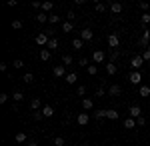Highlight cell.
Returning <instances> with one entry per match:
<instances>
[{"instance_id":"cell-12","label":"cell","mask_w":150,"mask_h":146,"mask_svg":"<svg viewBox=\"0 0 150 146\" xmlns=\"http://www.w3.org/2000/svg\"><path fill=\"white\" fill-rule=\"evenodd\" d=\"M106 118L108 120H118V110L116 108H106Z\"/></svg>"},{"instance_id":"cell-9","label":"cell","mask_w":150,"mask_h":146,"mask_svg":"<svg viewBox=\"0 0 150 146\" xmlns=\"http://www.w3.org/2000/svg\"><path fill=\"white\" fill-rule=\"evenodd\" d=\"M128 112H130V116H132V118H140V116H142V108H140V106H136V104H132V106L128 108Z\"/></svg>"},{"instance_id":"cell-48","label":"cell","mask_w":150,"mask_h":146,"mask_svg":"<svg viewBox=\"0 0 150 146\" xmlns=\"http://www.w3.org/2000/svg\"><path fill=\"white\" fill-rule=\"evenodd\" d=\"M54 34H56V32H54V28H48V30H46V36H48V38H54Z\"/></svg>"},{"instance_id":"cell-17","label":"cell","mask_w":150,"mask_h":146,"mask_svg":"<svg viewBox=\"0 0 150 146\" xmlns=\"http://www.w3.org/2000/svg\"><path fill=\"white\" fill-rule=\"evenodd\" d=\"M64 80H66V84H76V80H78V74H76V72H68Z\"/></svg>"},{"instance_id":"cell-46","label":"cell","mask_w":150,"mask_h":146,"mask_svg":"<svg viewBox=\"0 0 150 146\" xmlns=\"http://www.w3.org/2000/svg\"><path fill=\"white\" fill-rule=\"evenodd\" d=\"M96 10L98 12H106V6H104L102 2H98V4H96Z\"/></svg>"},{"instance_id":"cell-40","label":"cell","mask_w":150,"mask_h":146,"mask_svg":"<svg viewBox=\"0 0 150 146\" xmlns=\"http://www.w3.org/2000/svg\"><path fill=\"white\" fill-rule=\"evenodd\" d=\"M58 20H60V18H58L56 14H50V16H48V22H50V24H56Z\"/></svg>"},{"instance_id":"cell-43","label":"cell","mask_w":150,"mask_h":146,"mask_svg":"<svg viewBox=\"0 0 150 146\" xmlns=\"http://www.w3.org/2000/svg\"><path fill=\"white\" fill-rule=\"evenodd\" d=\"M54 146H64V138H62V136L54 138Z\"/></svg>"},{"instance_id":"cell-30","label":"cell","mask_w":150,"mask_h":146,"mask_svg":"<svg viewBox=\"0 0 150 146\" xmlns=\"http://www.w3.org/2000/svg\"><path fill=\"white\" fill-rule=\"evenodd\" d=\"M62 64H64V66H70V64H72V56H70V54H64V56H62Z\"/></svg>"},{"instance_id":"cell-7","label":"cell","mask_w":150,"mask_h":146,"mask_svg":"<svg viewBox=\"0 0 150 146\" xmlns=\"http://www.w3.org/2000/svg\"><path fill=\"white\" fill-rule=\"evenodd\" d=\"M148 44H150V30L144 28V32H142V36H140V46H144V48L148 50Z\"/></svg>"},{"instance_id":"cell-51","label":"cell","mask_w":150,"mask_h":146,"mask_svg":"<svg viewBox=\"0 0 150 146\" xmlns=\"http://www.w3.org/2000/svg\"><path fill=\"white\" fill-rule=\"evenodd\" d=\"M28 146H38V142H36L34 138H30V140H28Z\"/></svg>"},{"instance_id":"cell-5","label":"cell","mask_w":150,"mask_h":146,"mask_svg":"<svg viewBox=\"0 0 150 146\" xmlns=\"http://www.w3.org/2000/svg\"><path fill=\"white\" fill-rule=\"evenodd\" d=\"M80 38L84 40V42H90V40L94 38L92 28H82V30H80Z\"/></svg>"},{"instance_id":"cell-23","label":"cell","mask_w":150,"mask_h":146,"mask_svg":"<svg viewBox=\"0 0 150 146\" xmlns=\"http://www.w3.org/2000/svg\"><path fill=\"white\" fill-rule=\"evenodd\" d=\"M82 46H84V40H82V38H74V40H72V48H74V50H80Z\"/></svg>"},{"instance_id":"cell-20","label":"cell","mask_w":150,"mask_h":146,"mask_svg":"<svg viewBox=\"0 0 150 146\" xmlns=\"http://www.w3.org/2000/svg\"><path fill=\"white\" fill-rule=\"evenodd\" d=\"M58 46H60V40H58V38H50V42H48V50H50V52H52V50H56Z\"/></svg>"},{"instance_id":"cell-27","label":"cell","mask_w":150,"mask_h":146,"mask_svg":"<svg viewBox=\"0 0 150 146\" xmlns=\"http://www.w3.org/2000/svg\"><path fill=\"white\" fill-rule=\"evenodd\" d=\"M36 20H38L40 24L48 22V16H46V12H38V14H36Z\"/></svg>"},{"instance_id":"cell-37","label":"cell","mask_w":150,"mask_h":146,"mask_svg":"<svg viewBox=\"0 0 150 146\" xmlns=\"http://www.w3.org/2000/svg\"><path fill=\"white\" fill-rule=\"evenodd\" d=\"M140 56H142L144 62H150V52H148V50H142V54H140Z\"/></svg>"},{"instance_id":"cell-4","label":"cell","mask_w":150,"mask_h":146,"mask_svg":"<svg viewBox=\"0 0 150 146\" xmlns=\"http://www.w3.org/2000/svg\"><path fill=\"white\" fill-rule=\"evenodd\" d=\"M106 60V54H104L102 50H94L92 52V62L94 64H100V62H104Z\"/></svg>"},{"instance_id":"cell-39","label":"cell","mask_w":150,"mask_h":146,"mask_svg":"<svg viewBox=\"0 0 150 146\" xmlns=\"http://www.w3.org/2000/svg\"><path fill=\"white\" fill-rule=\"evenodd\" d=\"M86 86H78V88H76V94H78V96H84V94H86Z\"/></svg>"},{"instance_id":"cell-42","label":"cell","mask_w":150,"mask_h":146,"mask_svg":"<svg viewBox=\"0 0 150 146\" xmlns=\"http://www.w3.org/2000/svg\"><path fill=\"white\" fill-rule=\"evenodd\" d=\"M32 118H34V120H42V118H44V114H42V110H38V112H34V114H32Z\"/></svg>"},{"instance_id":"cell-57","label":"cell","mask_w":150,"mask_h":146,"mask_svg":"<svg viewBox=\"0 0 150 146\" xmlns=\"http://www.w3.org/2000/svg\"><path fill=\"white\" fill-rule=\"evenodd\" d=\"M148 12H150V10H148Z\"/></svg>"},{"instance_id":"cell-35","label":"cell","mask_w":150,"mask_h":146,"mask_svg":"<svg viewBox=\"0 0 150 146\" xmlns=\"http://www.w3.org/2000/svg\"><path fill=\"white\" fill-rule=\"evenodd\" d=\"M12 28L14 30H20L22 28V20H12Z\"/></svg>"},{"instance_id":"cell-41","label":"cell","mask_w":150,"mask_h":146,"mask_svg":"<svg viewBox=\"0 0 150 146\" xmlns=\"http://www.w3.org/2000/svg\"><path fill=\"white\" fill-rule=\"evenodd\" d=\"M12 66H14V68H22V66H24V62L20 60V58H16V60L12 62Z\"/></svg>"},{"instance_id":"cell-16","label":"cell","mask_w":150,"mask_h":146,"mask_svg":"<svg viewBox=\"0 0 150 146\" xmlns=\"http://www.w3.org/2000/svg\"><path fill=\"white\" fill-rule=\"evenodd\" d=\"M30 108H32L34 112H38V110L42 108V102H40V98H32V100H30Z\"/></svg>"},{"instance_id":"cell-45","label":"cell","mask_w":150,"mask_h":146,"mask_svg":"<svg viewBox=\"0 0 150 146\" xmlns=\"http://www.w3.org/2000/svg\"><path fill=\"white\" fill-rule=\"evenodd\" d=\"M78 64H80V66H90V64H88V58H80V60H78Z\"/></svg>"},{"instance_id":"cell-56","label":"cell","mask_w":150,"mask_h":146,"mask_svg":"<svg viewBox=\"0 0 150 146\" xmlns=\"http://www.w3.org/2000/svg\"><path fill=\"white\" fill-rule=\"evenodd\" d=\"M148 66H150V62H148Z\"/></svg>"},{"instance_id":"cell-2","label":"cell","mask_w":150,"mask_h":146,"mask_svg":"<svg viewBox=\"0 0 150 146\" xmlns=\"http://www.w3.org/2000/svg\"><path fill=\"white\" fill-rule=\"evenodd\" d=\"M128 80H130V84H140L142 82V72L140 70H132L128 74Z\"/></svg>"},{"instance_id":"cell-28","label":"cell","mask_w":150,"mask_h":146,"mask_svg":"<svg viewBox=\"0 0 150 146\" xmlns=\"http://www.w3.org/2000/svg\"><path fill=\"white\" fill-rule=\"evenodd\" d=\"M62 30H64V32H72V30H74V24L68 22V20H66V22H62Z\"/></svg>"},{"instance_id":"cell-44","label":"cell","mask_w":150,"mask_h":146,"mask_svg":"<svg viewBox=\"0 0 150 146\" xmlns=\"http://www.w3.org/2000/svg\"><path fill=\"white\" fill-rule=\"evenodd\" d=\"M6 102H8V94L2 92V94H0V104H6Z\"/></svg>"},{"instance_id":"cell-49","label":"cell","mask_w":150,"mask_h":146,"mask_svg":"<svg viewBox=\"0 0 150 146\" xmlns=\"http://www.w3.org/2000/svg\"><path fill=\"white\" fill-rule=\"evenodd\" d=\"M140 8H142V10H150V4L148 2H140Z\"/></svg>"},{"instance_id":"cell-25","label":"cell","mask_w":150,"mask_h":146,"mask_svg":"<svg viewBox=\"0 0 150 146\" xmlns=\"http://www.w3.org/2000/svg\"><path fill=\"white\" fill-rule=\"evenodd\" d=\"M12 98H14V102H22L24 100V94L20 92V90H14V92H12Z\"/></svg>"},{"instance_id":"cell-33","label":"cell","mask_w":150,"mask_h":146,"mask_svg":"<svg viewBox=\"0 0 150 146\" xmlns=\"http://www.w3.org/2000/svg\"><path fill=\"white\" fill-rule=\"evenodd\" d=\"M22 80L26 82V84H30V82L34 80V74H30V72H28V74H24V76H22Z\"/></svg>"},{"instance_id":"cell-54","label":"cell","mask_w":150,"mask_h":146,"mask_svg":"<svg viewBox=\"0 0 150 146\" xmlns=\"http://www.w3.org/2000/svg\"><path fill=\"white\" fill-rule=\"evenodd\" d=\"M112 146H120V144H112Z\"/></svg>"},{"instance_id":"cell-47","label":"cell","mask_w":150,"mask_h":146,"mask_svg":"<svg viewBox=\"0 0 150 146\" xmlns=\"http://www.w3.org/2000/svg\"><path fill=\"white\" fill-rule=\"evenodd\" d=\"M136 124H138V126H144V124H146V118H144V116L136 118Z\"/></svg>"},{"instance_id":"cell-10","label":"cell","mask_w":150,"mask_h":146,"mask_svg":"<svg viewBox=\"0 0 150 146\" xmlns=\"http://www.w3.org/2000/svg\"><path fill=\"white\" fill-rule=\"evenodd\" d=\"M108 94H110V96H120V94H122V86H118V84L108 86Z\"/></svg>"},{"instance_id":"cell-31","label":"cell","mask_w":150,"mask_h":146,"mask_svg":"<svg viewBox=\"0 0 150 146\" xmlns=\"http://www.w3.org/2000/svg\"><path fill=\"white\" fill-rule=\"evenodd\" d=\"M66 18H68V22H74V20H76V12L68 10V12H66Z\"/></svg>"},{"instance_id":"cell-52","label":"cell","mask_w":150,"mask_h":146,"mask_svg":"<svg viewBox=\"0 0 150 146\" xmlns=\"http://www.w3.org/2000/svg\"><path fill=\"white\" fill-rule=\"evenodd\" d=\"M32 8H42V2H32Z\"/></svg>"},{"instance_id":"cell-8","label":"cell","mask_w":150,"mask_h":146,"mask_svg":"<svg viewBox=\"0 0 150 146\" xmlns=\"http://www.w3.org/2000/svg\"><path fill=\"white\" fill-rule=\"evenodd\" d=\"M76 122L80 124V126H86V124L90 122V116H88V112H80L78 116H76Z\"/></svg>"},{"instance_id":"cell-15","label":"cell","mask_w":150,"mask_h":146,"mask_svg":"<svg viewBox=\"0 0 150 146\" xmlns=\"http://www.w3.org/2000/svg\"><path fill=\"white\" fill-rule=\"evenodd\" d=\"M136 126V118H132V116H128V118H124V128H128V130H132Z\"/></svg>"},{"instance_id":"cell-38","label":"cell","mask_w":150,"mask_h":146,"mask_svg":"<svg viewBox=\"0 0 150 146\" xmlns=\"http://www.w3.org/2000/svg\"><path fill=\"white\" fill-rule=\"evenodd\" d=\"M96 72H98V66H96V64H90V66H88V74H96Z\"/></svg>"},{"instance_id":"cell-13","label":"cell","mask_w":150,"mask_h":146,"mask_svg":"<svg viewBox=\"0 0 150 146\" xmlns=\"http://www.w3.org/2000/svg\"><path fill=\"white\" fill-rule=\"evenodd\" d=\"M42 114H44V118H52V116H54V108L48 106V104H44V106H42Z\"/></svg>"},{"instance_id":"cell-14","label":"cell","mask_w":150,"mask_h":146,"mask_svg":"<svg viewBox=\"0 0 150 146\" xmlns=\"http://www.w3.org/2000/svg\"><path fill=\"white\" fill-rule=\"evenodd\" d=\"M116 70H118V68H116L114 62H106V74H108V76H114Z\"/></svg>"},{"instance_id":"cell-24","label":"cell","mask_w":150,"mask_h":146,"mask_svg":"<svg viewBox=\"0 0 150 146\" xmlns=\"http://www.w3.org/2000/svg\"><path fill=\"white\" fill-rule=\"evenodd\" d=\"M50 54H52V52H50L48 48H42V50H40V60H44V62L50 60Z\"/></svg>"},{"instance_id":"cell-50","label":"cell","mask_w":150,"mask_h":146,"mask_svg":"<svg viewBox=\"0 0 150 146\" xmlns=\"http://www.w3.org/2000/svg\"><path fill=\"white\" fill-rule=\"evenodd\" d=\"M6 68H8V66H6V62H0V72H6Z\"/></svg>"},{"instance_id":"cell-19","label":"cell","mask_w":150,"mask_h":146,"mask_svg":"<svg viewBox=\"0 0 150 146\" xmlns=\"http://www.w3.org/2000/svg\"><path fill=\"white\" fill-rule=\"evenodd\" d=\"M110 12H112V14H120V12H122V4H120V2H112V4H110Z\"/></svg>"},{"instance_id":"cell-36","label":"cell","mask_w":150,"mask_h":146,"mask_svg":"<svg viewBox=\"0 0 150 146\" xmlns=\"http://www.w3.org/2000/svg\"><path fill=\"white\" fill-rule=\"evenodd\" d=\"M96 96H98V98H104V96H106V90H104L102 86H100V88H96Z\"/></svg>"},{"instance_id":"cell-22","label":"cell","mask_w":150,"mask_h":146,"mask_svg":"<svg viewBox=\"0 0 150 146\" xmlns=\"http://www.w3.org/2000/svg\"><path fill=\"white\" fill-rule=\"evenodd\" d=\"M80 104H82V108H84V110H92V106H94L90 98H82V102H80Z\"/></svg>"},{"instance_id":"cell-1","label":"cell","mask_w":150,"mask_h":146,"mask_svg":"<svg viewBox=\"0 0 150 146\" xmlns=\"http://www.w3.org/2000/svg\"><path fill=\"white\" fill-rule=\"evenodd\" d=\"M34 42H36L38 46H42V48H46V46H48V42H50V38L46 36V32H40V34H36Z\"/></svg>"},{"instance_id":"cell-26","label":"cell","mask_w":150,"mask_h":146,"mask_svg":"<svg viewBox=\"0 0 150 146\" xmlns=\"http://www.w3.org/2000/svg\"><path fill=\"white\" fill-rule=\"evenodd\" d=\"M94 118H96V120H104V118H106V110H102V108H98V110L94 112Z\"/></svg>"},{"instance_id":"cell-29","label":"cell","mask_w":150,"mask_h":146,"mask_svg":"<svg viewBox=\"0 0 150 146\" xmlns=\"http://www.w3.org/2000/svg\"><path fill=\"white\" fill-rule=\"evenodd\" d=\"M118 58H120V50H114V52H112V54L108 56V62H116Z\"/></svg>"},{"instance_id":"cell-6","label":"cell","mask_w":150,"mask_h":146,"mask_svg":"<svg viewBox=\"0 0 150 146\" xmlns=\"http://www.w3.org/2000/svg\"><path fill=\"white\" fill-rule=\"evenodd\" d=\"M118 44H120L118 34H108V46H110V48H114V50H118Z\"/></svg>"},{"instance_id":"cell-34","label":"cell","mask_w":150,"mask_h":146,"mask_svg":"<svg viewBox=\"0 0 150 146\" xmlns=\"http://www.w3.org/2000/svg\"><path fill=\"white\" fill-rule=\"evenodd\" d=\"M140 20H142V24H150V12H144Z\"/></svg>"},{"instance_id":"cell-3","label":"cell","mask_w":150,"mask_h":146,"mask_svg":"<svg viewBox=\"0 0 150 146\" xmlns=\"http://www.w3.org/2000/svg\"><path fill=\"white\" fill-rule=\"evenodd\" d=\"M52 74H54L56 78H62V76L66 78V74H68V72H66V66H64V64H58V66L52 68Z\"/></svg>"},{"instance_id":"cell-53","label":"cell","mask_w":150,"mask_h":146,"mask_svg":"<svg viewBox=\"0 0 150 146\" xmlns=\"http://www.w3.org/2000/svg\"><path fill=\"white\" fill-rule=\"evenodd\" d=\"M80 146H88V144H86V142H84V144H80Z\"/></svg>"},{"instance_id":"cell-21","label":"cell","mask_w":150,"mask_h":146,"mask_svg":"<svg viewBox=\"0 0 150 146\" xmlns=\"http://www.w3.org/2000/svg\"><path fill=\"white\" fill-rule=\"evenodd\" d=\"M14 140H16L18 144H24V142H28V136L24 134V132H18V134L14 136Z\"/></svg>"},{"instance_id":"cell-55","label":"cell","mask_w":150,"mask_h":146,"mask_svg":"<svg viewBox=\"0 0 150 146\" xmlns=\"http://www.w3.org/2000/svg\"><path fill=\"white\" fill-rule=\"evenodd\" d=\"M148 52H150V44H148Z\"/></svg>"},{"instance_id":"cell-11","label":"cell","mask_w":150,"mask_h":146,"mask_svg":"<svg viewBox=\"0 0 150 146\" xmlns=\"http://www.w3.org/2000/svg\"><path fill=\"white\" fill-rule=\"evenodd\" d=\"M130 64H132V68H134V70H140V68H142V64H144V60H142V56H134L132 60H130Z\"/></svg>"},{"instance_id":"cell-32","label":"cell","mask_w":150,"mask_h":146,"mask_svg":"<svg viewBox=\"0 0 150 146\" xmlns=\"http://www.w3.org/2000/svg\"><path fill=\"white\" fill-rule=\"evenodd\" d=\"M52 8H54V4H52V2H42V8H40V10H52Z\"/></svg>"},{"instance_id":"cell-18","label":"cell","mask_w":150,"mask_h":146,"mask_svg":"<svg viewBox=\"0 0 150 146\" xmlns=\"http://www.w3.org/2000/svg\"><path fill=\"white\" fill-rule=\"evenodd\" d=\"M140 96H142V98H148L150 96V86H146V84H140Z\"/></svg>"}]
</instances>
